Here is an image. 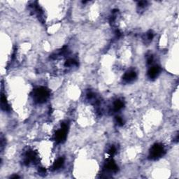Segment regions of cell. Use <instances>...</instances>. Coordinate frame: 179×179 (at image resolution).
I'll list each match as a JSON object with an SVG mask.
<instances>
[{"label":"cell","mask_w":179,"mask_h":179,"mask_svg":"<svg viewBox=\"0 0 179 179\" xmlns=\"http://www.w3.org/2000/svg\"><path fill=\"white\" fill-rule=\"evenodd\" d=\"M49 96V92L48 90H46L44 87H40L36 90L34 93V100L37 101L38 103H41L45 101Z\"/></svg>","instance_id":"obj_1"},{"label":"cell","mask_w":179,"mask_h":179,"mask_svg":"<svg viewBox=\"0 0 179 179\" xmlns=\"http://www.w3.org/2000/svg\"><path fill=\"white\" fill-rule=\"evenodd\" d=\"M164 148L162 144H157L154 145L151 148L150 151V159H156L159 158H160L164 155Z\"/></svg>","instance_id":"obj_2"},{"label":"cell","mask_w":179,"mask_h":179,"mask_svg":"<svg viewBox=\"0 0 179 179\" xmlns=\"http://www.w3.org/2000/svg\"><path fill=\"white\" fill-rule=\"evenodd\" d=\"M160 73V68L158 66H153L148 71V74L150 78H155L158 77V74Z\"/></svg>","instance_id":"obj_3"},{"label":"cell","mask_w":179,"mask_h":179,"mask_svg":"<svg viewBox=\"0 0 179 179\" xmlns=\"http://www.w3.org/2000/svg\"><path fill=\"white\" fill-rule=\"evenodd\" d=\"M136 77V74L134 71L130 70L128 71V72L125 74V75L123 76V78L127 82H130L135 78Z\"/></svg>","instance_id":"obj_4"},{"label":"cell","mask_w":179,"mask_h":179,"mask_svg":"<svg viewBox=\"0 0 179 179\" xmlns=\"http://www.w3.org/2000/svg\"><path fill=\"white\" fill-rule=\"evenodd\" d=\"M63 164H64V159H63V158H59L56 161V163H55V164H54V169H59V168H60L62 166Z\"/></svg>","instance_id":"obj_5"}]
</instances>
